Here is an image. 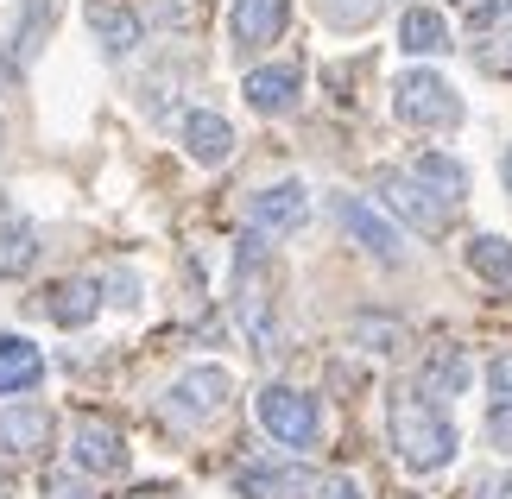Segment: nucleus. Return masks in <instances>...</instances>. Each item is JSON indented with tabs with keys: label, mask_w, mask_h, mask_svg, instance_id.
<instances>
[{
	"label": "nucleus",
	"mask_w": 512,
	"mask_h": 499,
	"mask_svg": "<svg viewBox=\"0 0 512 499\" xmlns=\"http://www.w3.org/2000/svg\"><path fill=\"white\" fill-rule=\"evenodd\" d=\"M405 171L418 177V184L437 196V203H449V209H456L462 196H468V165H462V158H449V152H418Z\"/></svg>",
	"instance_id": "obj_16"
},
{
	"label": "nucleus",
	"mask_w": 512,
	"mask_h": 499,
	"mask_svg": "<svg viewBox=\"0 0 512 499\" xmlns=\"http://www.w3.org/2000/svg\"><path fill=\"white\" fill-rule=\"evenodd\" d=\"M386 430H392L399 462L418 468V474H437V468L456 462V424H449L443 398H430V392H418V386H411V392H392Z\"/></svg>",
	"instance_id": "obj_1"
},
{
	"label": "nucleus",
	"mask_w": 512,
	"mask_h": 499,
	"mask_svg": "<svg viewBox=\"0 0 512 499\" xmlns=\"http://www.w3.org/2000/svg\"><path fill=\"white\" fill-rule=\"evenodd\" d=\"M399 45L411 57H443L449 51V26H443V13H430V7H411L399 19Z\"/></svg>",
	"instance_id": "obj_20"
},
{
	"label": "nucleus",
	"mask_w": 512,
	"mask_h": 499,
	"mask_svg": "<svg viewBox=\"0 0 512 499\" xmlns=\"http://www.w3.org/2000/svg\"><path fill=\"white\" fill-rule=\"evenodd\" d=\"M95 310H102V291H95L89 278H57V285L45 291V316L64 323V329H83Z\"/></svg>",
	"instance_id": "obj_18"
},
{
	"label": "nucleus",
	"mask_w": 512,
	"mask_h": 499,
	"mask_svg": "<svg viewBox=\"0 0 512 499\" xmlns=\"http://www.w3.org/2000/svg\"><path fill=\"white\" fill-rule=\"evenodd\" d=\"M336 222H342V234L361 253H373L380 266H405V234H399V222H392L386 209H373L367 196H348V190H336Z\"/></svg>",
	"instance_id": "obj_6"
},
{
	"label": "nucleus",
	"mask_w": 512,
	"mask_h": 499,
	"mask_svg": "<svg viewBox=\"0 0 512 499\" xmlns=\"http://www.w3.org/2000/svg\"><path fill=\"white\" fill-rule=\"evenodd\" d=\"M462 259H468V272H475L481 285H500V291H512V241H500V234H475Z\"/></svg>",
	"instance_id": "obj_19"
},
{
	"label": "nucleus",
	"mask_w": 512,
	"mask_h": 499,
	"mask_svg": "<svg viewBox=\"0 0 512 499\" xmlns=\"http://www.w3.org/2000/svg\"><path fill=\"white\" fill-rule=\"evenodd\" d=\"M500 171H506V190H512V146H506V158H500Z\"/></svg>",
	"instance_id": "obj_31"
},
{
	"label": "nucleus",
	"mask_w": 512,
	"mask_h": 499,
	"mask_svg": "<svg viewBox=\"0 0 512 499\" xmlns=\"http://www.w3.org/2000/svg\"><path fill=\"white\" fill-rule=\"evenodd\" d=\"M0 499H7V487H0Z\"/></svg>",
	"instance_id": "obj_33"
},
{
	"label": "nucleus",
	"mask_w": 512,
	"mask_h": 499,
	"mask_svg": "<svg viewBox=\"0 0 512 499\" xmlns=\"http://www.w3.org/2000/svg\"><path fill=\"white\" fill-rule=\"evenodd\" d=\"M45 379V354H38L26 335H0V398L32 392Z\"/></svg>",
	"instance_id": "obj_17"
},
{
	"label": "nucleus",
	"mask_w": 512,
	"mask_h": 499,
	"mask_svg": "<svg viewBox=\"0 0 512 499\" xmlns=\"http://www.w3.org/2000/svg\"><path fill=\"white\" fill-rule=\"evenodd\" d=\"M95 291H102V304H108V310H133V304H140V272H121V266H114Z\"/></svg>",
	"instance_id": "obj_25"
},
{
	"label": "nucleus",
	"mask_w": 512,
	"mask_h": 499,
	"mask_svg": "<svg viewBox=\"0 0 512 499\" xmlns=\"http://www.w3.org/2000/svg\"><path fill=\"white\" fill-rule=\"evenodd\" d=\"M70 462L83 468V474H121L127 468L121 424H108V417H83V424L70 430Z\"/></svg>",
	"instance_id": "obj_9"
},
{
	"label": "nucleus",
	"mask_w": 512,
	"mask_h": 499,
	"mask_svg": "<svg viewBox=\"0 0 512 499\" xmlns=\"http://www.w3.org/2000/svg\"><path fill=\"white\" fill-rule=\"evenodd\" d=\"M354 342H361L367 354H380V361H399V354L411 348V335L392 323V316H354Z\"/></svg>",
	"instance_id": "obj_22"
},
{
	"label": "nucleus",
	"mask_w": 512,
	"mask_h": 499,
	"mask_svg": "<svg viewBox=\"0 0 512 499\" xmlns=\"http://www.w3.org/2000/svg\"><path fill=\"white\" fill-rule=\"evenodd\" d=\"M253 411H260V430L272 436V443H285V449H310L323 436L317 398L298 392V386H266L260 398H253Z\"/></svg>",
	"instance_id": "obj_5"
},
{
	"label": "nucleus",
	"mask_w": 512,
	"mask_h": 499,
	"mask_svg": "<svg viewBox=\"0 0 512 499\" xmlns=\"http://www.w3.org/2000/svg\"><path fill=\"white\" fill-rule=\"evenodd\" d=\"M32 259H38V234L32 228H19V222L0 228V278H7V285L32 272Z\"/></svg>",
	"instance_id": "obj_23"
},
{
	"label": "nucleus",
	"mask_w": 512,
	"mask_h": 499,
	"mask_svg": "<svg viewBox=\"0 0 512 499\" xmlns=\"http://www.w3.org/2000/svg\"><path fill=\"white\" fill-rule=\"evenodd\" d=\"M317 499H367V493L354 487L348 474H329V481H317Z\"/></svg>",
	"instance_id": "obj_28"
},
{
	"label": "nucleus",
	"mask_w": 512,
	"mask_h": 499,
	"mask_svg": "<svg viewBox=\"0 0 512 499\" xmlns=\"http://www.w3.org/2000/svg\"><path fill=\"white\" fill-rule=\"evenodd\" d=\"M241 493L247 499H304V493H317V481L298 468H247L241 474Z\"/></svg>",
	"instance_id": "obj_21"
},
{
	"label": "nucleus",
	"mask_w": 512,
	"mask_h": 499,
	"mask_svg": "<svg viewBox=\"0 0 512 499\" xmlns=\"http://www.w3.org/2000/svg\"><path fill=\"white\" fill-rule=\"evenodd\" d=\"M285 13H291V0H234V7H228V32H234V45H241V51L272 45V38L285 32Z\"/></svg>",
	"instance_id": "obj_13"
},
{
	"label": "nucleus",
	"mask_w": 512,
	"mask_h": 499,
	"mask_svg": "<svg viewBox=\"0 0 512 499\" xmlns=\"http://www.w3.org/2000/svg\"><path fill=\"white\" fill-rule=\"evenodd\" d=\"M228 297H234V323H241L253 354L279 348V310H272V259H266V234H241L234 247V272H228Z\"/></svg>",
	"instance_id": "obj_2"
},
{
	"label": "nucleus",
	"mask_w": 512,
	"mask_h": 499,
	"mask_svg": "<svg viewBox=\"0 0 512 499\" xmlns=\"http://www.w3.org/2000/svg\"><path fill=\"white\" fill-rule=\"evenodd\" d=\"M487 392H494V411L512 405V354H494V361H487Z\"/></svg>",
	"instance_id": "obj_27"
},
{
	"label": "nucleus",
	"mask_w": 512,
	"mask_h": 499,
	"mask_svg": "<svg viewBox=\"0 0 512 499\" xmlns=\"http://www.w3.org/2000/svg\"><path fill=\"white\" fill-rule=\"evenodd\" d=\"M184 152L196 158V165H228L234 127H228L215 108H196V114H184Z\"/></svg>",
	"instance_id": "obj_15"
},
{
	"label": "nucleus",
	"mask_w": 512,
	"mask_h": 499,
	"mask_svg": "<svg viewBox=\"0 0 512 499\" xmlns=\"http://www.w3.org/2000/svg\"><path fill=\"white\" fill-rule=\"evenodd\" d=\"M500 26H512V0H481L475 13H468V32H500Z\"/></svg>",
	"instance_id": "obj_26"
},
{
	"label": "nucleus",
	"mask_w": 512,
	"mask_h": 499,
	"mask_svg": "<svg viewBox=\"0 0 512 499\" xmlns=\"http://www.w3.org/2000/svg\"><path fill=\"white\" fill-rule=\"evenodd\" d=\"M487 499H512V474H500V481H481Z\"/></svg>",
	"instance_id": "obj_30"
},
{
	"label": "nucleus",
	"mask_w": 512,
	"mask_h": 499,
	"mask_svg": "<svg viewBox=\"0 0 512 499\" xmlns=\"http://www.w3.org/2000/svg\"><path fill=\"white\" fill-rule=\"evenodd\" d=\"M462 386H468V361H462L456 348H443L437 361L424 367V386H418V392H430V398H443V392H462Z\"/></svg>",
	"instance_id": "obj_24"
},
{
	"label": "nucleus",
	"mask_w": 512,
	"mask_h": 499,
	"mask_svg": "<svg viewBox=\"0 0 512 499\" xmlns=\"http://www.w3.org/2000/svg\"><path fill=\"white\" fill-rule=\"evenodd\" d=\"M456 7H468V13H475V7H481V0H456Z\"/></svg>",
	"instance_id": "obj_32"
},
{
	"label": "nucleus",
	"mask_w": 512,
	"mask_h": 499,
	"mask_svg": "<svg viewBox=\"0 0 512 499\" xmlns=\"http://www.w3.org/2000/svg\"><path fill=\"white\" fill-rule=\"evenodd\" d=\"M228 392H234L228 367H190V373H177V379H171V392H165V424H171V430H196V424H209V417H222Z\"/></svg>",
	"instance_id": "obj_4"
},
{
	"label": "nucleus",
	"mask_w": 512,
	"mask_h": 499,
	"mask_svg": "<svg viewBox=\"0 0 512 499\" xmlns=\"http://www.w3.org/2000/svg\"><path fill=\"white\" fill-rule=\"evenodd\" d=\"M373 190H380V209L399 215L405 228H418V234H443V228H449V203H437V196H430L405 165H380Z\"/></svg>",
	"instance_id": "obj_7"
},
{
	"label": "nucleus",
	"mask_w": 512,
	"mask_h": 499,
	"mask_svg": "<svg viewBox=\"0 0 512 499\" xmlns=\"http://www.w3.org/2000/svg\"><path fill=\"white\" fill-rule=\"evenodd\" d=\"M392 108H399L405 127H424V133L462 127V95L449 89L437 70H405L399 83H392Z\"/></svg>",
	"instance_id": "obj_3"
},
{
	"label": "nucleus",
	"mask_w": 512,
	"mask_h": 499,
	"mask_svg": "<svg viewBox=\"0 0 512 499\" xmlns=\"http://www.w3.org/2000/svg\"><path fill=\"white\" fill-rule=\"evenodd\" d=\"M51 411L45 405H7L0 411V455H13V462H32V455L51 449Z\"/></svg>",
	"instance_id": "obj_11"
},
{
	"label": "nucleus",
	"mask_w": 512,
	"mask_h": 499,
	"mask_svg": "<svg viewBox=\"0 0 512 499\" xmlns=\"http://www.w3.org/2000/svg\"><path fill=\"white\" fill-rule=\"evenodd\" d=\"M159 19L165 26H190V0H159Z\"/></svg>",
	"instance_id": "obj_29"
},
{
	"label": "nucleus",
	"mask_w": 512,
	"mask_h": 499,
	"mask_svg": "<svg viewBox=\"0 0 512 499\" xmlns=\"http://www.w3.org/2000/svg\"><path fill=\"white\" fill-rule=\"evenodd\" d=\"M247 222H253V234H272V241H279V234H298L310 222V190L298 177H285V184H272L247 203Z\"/></svg>",
	"instance_id": "obj_8"
},
{
	"label": "nucleus",
	"mask_w": 512,
	"mask_h": 499,
	"mask_svg": "<svg viewBox=\"0 0 512 499\" xmlns=\"http://www.w3.org/2000/svg\"><path fill=\"white\" fill-rule=\"evenodd\" d=\"M51 26H57V0H19L13 26H7V51H13V64H32V57L45 51Z\"/></svg>",
	"instance_id": "obj_14"
},
{
	"label": "nucleus",
	"mask_w": 512,
	"mask_h": 499,
	"mask_svg": "<svg viewBox=\"0 0 512 499\" xmlns=\"http://www.w3.org/2000/svg\"><path fill=\"white\" fill-rule=\"evenodd\" d=\"M83 19H89L95 45H102L108 57H133V51H140V38H146V19L133 13L127 0H89Z\"/></svg>",
	"instance_id": "obj_10"
},
{
	"label": "nucleus",
	"mask_w": 512,
	"mask_h": 499,
	"mask_svg": "<svg viewBox=\"0 0 512 499\" xmlns=\"http://www.w3.org/2000/svg\"><path fill=\"white\" fill-rule=\"evenodd\" d=\"M298 89H304V70L291 64V57L247 70V83H241V95H247L260 114H291V108H298Z\"/></svg>",
	"instance_id": "obj_12"
}]
</instances>
